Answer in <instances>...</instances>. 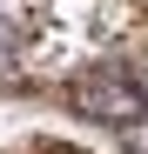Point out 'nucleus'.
<instances>
[{"instance_id": "f03ea898", "label": "nucleus", "mask_w": 148, "mask_h": 154, "mask_svg": "<svg viewBox=\"0 0 148 154\" xmlns=\"http://www.w3.org/2000/svg\"><path fill=\"white\" fill-rule=\"evenodd\" d=\"M40 154H81V147H40Z\"/></svg>"}, {"instance_id": "f257e3e1", "label": "nucleus", "mask_w": 148, "mask_h": 154, "mask_svg": "<svg viewBox=\"0 0 148 154\" xmlns=\"http://www.w3.org/2000/svg\"><path fill=\"white\" fill-rule=\"evenodd\" d=\"M74 114H88L101 127H141L148 121V60L81 74L74 81Z\"/></svg>"}]
</instances>
